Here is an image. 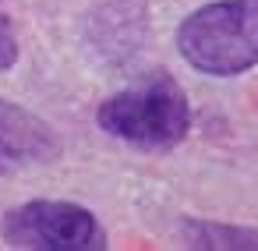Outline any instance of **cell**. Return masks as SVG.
Segmentation results:
<instances>
[{
    "label": "cell",
    "mask_w": 258,
    "mask_h": 251,
    "mask_svg": "<svg viewBox=\"0 0 258 251\" xmlns=\"http://www.w3.org/2000/svg\"><path fill=\"white\" fill-rule=\"evenodd\" d=\"M96 124L117 142L149 152H166L187 138L191 106L184 89L170 75L156 71L142 85L106 96L96 110Z\"/></svg>",
    "instance_id": "cell-1"
},
{
    "label": "cell",
    "mask_w": 258,
    "mask_h": 251,
    "mask_svg": "<svg viewBox=\"0 0 258 251\" xmlns=\"http://www.w3.org/2000/svg\"><path fill=\"white\" fill-rule=\"evenodd\" d=\"M180 57L212 78H237L258 64V0H216L177 29Z\"/></svg>",
    "instance_id": "cell-2"
},
{
    "label": "cell",
    "mask_w": 258,
    "mask_h": 251,
    "mask_svg": "<svg viewBox=\"0 0 258 251\" xmlns=\"http://www.w3.org/2000/svg\"><path fill=\"white\" fill-rule=\"evenodd\" d=\"M8 247L22 251H103L106 230L99 219L78 205V202H57V198H36L4 216Z\"/></svg>",
    "instance_id": "cell-3"
},
{
    "label": "cell",
    "mask_w": 258,
    "mask_h": 251,
    "mask_svg": "<svg viewBox=\"0 0 258 251\" xmlns=\"http://www.w3.org/2000/svg\"><path fill=\"white\" fill-rule=\"evenodd\" d=\"M57 156H60V138L43 117H36L32 110L11 99H0V177L18 166L53 163Z\"/></svg>",
    "instance_id": "cell-4"
},
{
    "label": "cell",
    "mask_w": 258,
    "mask_h": 251,
    "mask_svg": "<svg viewBox=\"0 0 258 251\" xmlns=\"http://www.w3.org/2000/svg\"><path fill=\"white\" fill-rule=\"evenodd\" d=\"M184 240H187V247L258 251V230L226 226V223H202V219H187V223H184Z\"/></svg>",
    "instance_id": "cell-5"
},
{
    "label": "cell",
    "mask_w": 258,
    "mask_h": 251,
    "mask_svg": "<svg viewBox=\"0 0 258 251\" xmlns=\"http://www.w3.org/2000/svg\"><path fill=\"white\" fill-rule=\"evenodd\" d=\"M18 64V32L11 15L0 8V71H11Z\"/></svg>",
    "instance_id": "cell-6"
}]
</instances>
